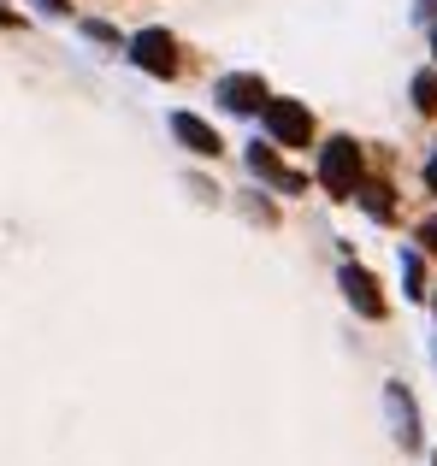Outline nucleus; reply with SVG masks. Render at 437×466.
<instances>
[{
	"instance_id": "f257e3e1",
	"label": "nucleus",
	"mask_w": 437,
	"mask_h": 466,
	"mask_svg": "<svg viewBox=\"0 0 437 466\" xmlns=\"http://www.w3.org/2000/svg\"><path fill=\"white\" fill-rule=\"evenodd\" d=\"M320 183L337 195V201H349V195L361 189V142L355 137H331L320 154Z\"/></svg>"
},
{
	"instance_id": "f03ea898",
	"label": "nucleus",
	"mask_w": 437,
	"mask_h": 466,
	"mask_svg": "<svg viewBox=\"0 0 437 466\" xmlns=\"http://www.w3.org/2000/svg\"><path fill=\"white\" fill-rule=\"evenodd\" d=\"M260 118H266V130H272L284 148H308L313 142V113L301 101H266Z\"/></svg>"
},
{
	"instance_id": "7ed1b4c3",
	"label": "nucleus",
	"mask_w": 437,
	"mask_h": 466,
	"mask_svg": "<svg viewBox=\"0 0 437 466\" xmlns=\"http://www.w3.org/2000/svg\"><path fill=\"white\" fill-rule=\"evenodd\" d=\"M130 59H137L142 71H154V77H178V42H172L166 30L130 35Z\"/></svg>"
},
{
	"instance_id": "20e7f679",
	"label": "nucleus",
	"mask_w": 437,
	"mask_h": 466,
	"mask_svg": "<svg viewBox=\"0 0 437 466\" xmlns=\"http://www.w3.org/2000/svg\"><path fill=\"white\" fill-rule=\"evenodd\" d=\"M218 106H225V113H260L266 101H272V95H266V83L254 77V71H237V77H218Z\"/></svg>"
},
{
	"instance_id": "39448f33",
	"label": "nucleus",
	"mask_w": 437,
	"mask_h": 466,
	"mask_svg": "<svg viewBox=\"0 0 437 466\" xmlns=\"http://www.w3.org/2000/svg\"><path fill=\"white\" fill-rule=\"evenodd\" d=\"M249 171H254V177H266L278 195H301V189H308V177H301V171H290L284 159L266 148V142H249Z\"/></svg>"
},
{
	"instance_id": "423d86ee",
	"label": "nucleus",
	"mask_w": 437,
	"mask_h": 466,
	"mask_svg": "<svg viewBox=\"0 0 437 466\" xmlns=\"http://www.w3.org/2000/svg\"><path fill=\"white\" fill-rule=\"evenodd\" d=\"M343 296H349V308H355L361 319H384V296H379V278H372L367 266H355V260L343 266Z\"/></svg>"
},
{
	"instance_id": "0eeeda50",
	"label": "nucleus",
	"mask_w": 437,
	"mask_h": 466,
	"mask_svg": "<svg viewBox=\"0 0 437 466\" xmlns=\"http://www.w3.org/2000/svg\"><path fill=\"white\" fill-rule=\"evenodd\" d=\"M172 137L184 142L189 154H201V159L225 154V142H218V130L208 125V118H196V113H172Z\"/></svg>"
},
{
	"instance_id": "6e6552de",
	"label": "nucleus",
	"mask_w": 437,
	"mask_h": 466,
	"mask_svg": "<svg viewBox=\"0 0 437 466\" xmlns=\"http://www.w3.org/2000/svg\"><path fill=\"white\" fill-rule=\"evenodd\" d=\"M384 408H391L396 443H402V449H420V413H414V396H408L402 384H384Z\"/></svg>"
},
{
	"instance_id": "1a4fd4ad",
	"label": "nucleus",
	"mask_w": 437,
	"mask_h": 466,
	"mask_svg": "<svg viewBox=\"0 0 437 466\" xmlns=\"http://www.w3.org/2000/svg\"><path fill=\"white\" fill-rule=\"evenodd\" d=\"M355 195H361V207H367L372 218H391V213H396V207H391V189H384V183H361Z\"/></svg>"
},
{
	"instance_id": "9d476101",
	"label": "nucleus",
	"mask_w": 437,
	"mask_h": 466,
	"mask_svg": "<svg viewBox=\"0 0 437 466\" xmlns=\"http://www.w3.org/2000/svg\"><path fill=\"white\" fill-rule=\"evenodd\" d=\"M402 284H408V296H426V272H420V254L414 248H402Z\"/></svg>"
},
{
	"instance_id": "9b49d317",
	"label": "nucleus",
	"mask_w": 437,
	"mask_h": 466,
	"mask_svg": "<svg viewBox=\"0 0 437 466\" xmlns=\"http://www.w3.org/2000/svg\"><path fill=\"white\" fill-rule=\"evenodd\" d=\"M414 106L420 113H437V71H420L414 77Z\"/></svg>"
},
{
	"instance_id": "f8f14e48",
	"label": "nucleus",
	"mask_w": 437,
	"mask_h": 466,
	"mask_svg": "<svg viewBox=\"0 0 437 466\" xmlns=\"http://www.w3.org/2000/svg\"><path fill=\"white\" fill-rule=\"evenodd\" d=\"M420 242H426V248L437 254V218H426V225H420Z\"/></svg>"
},
{
	"instance_id": "ddd939ff",
	"label": "nucleus",
	"mask_w": 437,
	"mask_h": 466,
	"mask_svg": "<svg viewBox=\"0 0 437 466\" xmlns=\"http://www.w3.org/2000/svg\"><path fill=\"white\" fill-rule=\"evenodd\" d=\"M36 6H42V12H47V18H66V12H71V6H66V0H36Z\"/></svg>"
},
{
	"instance_id": "4468645a",
	"label": "nucleus",
	"mask_w": 437,
	"mask_h": 466,
	"mask_svg": "<svg viewBox=\"0 0 437 466\" xmlns=\"http://www.w3.org/2000/svg\"><path fill=\"white\" fill-rule=\"evenodd\" d=\"M426 189L437 195V148H432V159H426Z\"/></svg>"
},
{
	"instance_id": "2eb2a0df",
	"label": "nucleus",
	"mask_w": 437,
	"mask_h": 466,
	"mask_svg": "<svg viewBox=\"0 0 437 466\" xmlns=\"http://www.w3.org/2000/svg\"><path fill=\"white\" fill-rule=\"evenodd\" d=\"M414 12H420V18H432V24H437V0H420Z\"/></svg>"
},
{
	"instance_id": "dca6fc26",
	"label": "nucleus",
	"mask_w": 437,
	"mask_h": 466,
	"mask_svg": "<svg viewBox=\"0 0 437 466\" xmlns=\"http://www.w3.org/2000/svg\"><path fill=\"white\" fill-rule=\"evenodd\" d=\"M432 54H437V30H432Z\"/></svg>"
}]
</instances>
